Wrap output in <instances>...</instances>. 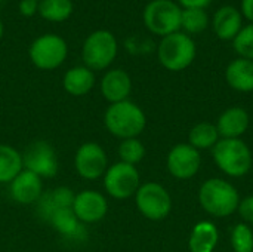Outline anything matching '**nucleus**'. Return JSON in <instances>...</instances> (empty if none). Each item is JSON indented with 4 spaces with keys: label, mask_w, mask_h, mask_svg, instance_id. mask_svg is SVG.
<instances>
[{
    "label": "nucleus",
    "mask_w": 253,
    "mask_h": 252,
    "mask_svg": "<svg viewBox=\"0 0 253 252\" xmlns=\"http://www.w3.org/2000/svg\"><path fill=\"white\" fill-rule=\"evenodd\" d=\"M104 125L107 131L119 140L138 138L147 126V116L138 104L126 100L107 107Z\"/></svg>",
    "instance_id": "nucleus-1"
},
{
    "label": "nucleus",
    "mask_w": 253,
    "mask_h": 252,
    "mask_svg": "<svg viewBox=\"0 0 253 252\" xmlns=\"http://www.w3.org/2000/svg\"><path fill=\"white\" fill-rule=\"evenodd\" d=\"M199 201L208 214L225 218L237 211L240 196L231 183L219 178H211L202 184L199 190Z\"/></svg>",
    "instance_id": "nucleus-2"
},
{
    "label": "nucleus",
    "mask_w": 253,
    "mask_h": 252,
    "mask_svg": "<svg viewBox=\"0 0 253 252\" xmlns=\"http://www.w3.org/2000/svg\"><path fill=\"white\" fill-rule=\"evenodd\" d=\"M216 166L228 177H243L252 168V151L240 138H222L213 147Z\"/></svg>",
    "instance_id": "nucleus-3"
},
{
    "label": "nucleus",
    "mask_w": 253,
    "mask_h": 252,
    "mask_svg": "<svg viewBox=\"0 0 253 252\" xmlns=\"http://www.w3.org/2000/svg\"><path fill=\"white\" fill-rule=\"evenodd\" d=\"M157 56L166 70L182 71L188 68L196 58V43L182 31L172 33L162 37L157 48Z\"/></svg>",
    "instance_id": "nucleus-4"
},
{
    "label": "nucleus",
    "mask_w": 253,
    "mask_h": 252,
    "mask_svg": "<svg viewBox=\"0 0 253 252\" xmlns=\"http://www.w3.org/2000/svg\"><path fill=\"white\" fill-rule=\"evenodd\" d=\"M119 52V43L111 31L96 30L87 36L82 48V58L92 71L105 70L113 64Z\"/></svg>",
    "instance_id": "nucleus-5"
},
{
    "label": "nucleus",
    "mask_w": 253,
    "mask_h": 252,
    "mask_svg": "<svg viewBox=\"0 0 253 252\" xmlns=\"http://www.w3.org/2000/svg\"><path fill=\"white\" fill-rule=\"evenodd\" d=\"M182 7L172 0H151L142 13L144 24L156 36L166 37L181 30Z\"/></svg>",
    "instance_id": "nucleus-6"
},
{
    "label": "nucleus",
    "mask_w": 253,
    "mask_h": 252,
    "mask_svg": "<svg viewBox=\"0 0 253 252\" xmlns=\"http://www.w3.org/2000/svg\"><path fill=\"white\" fill-rule=\"evenodd\" d=\"M102 184L110 198L125 201L135 196L141 186V177L136 166L125 162H116L108 166L102 177Z\"/></svg>",
    "instance_id": "nucleus-7"
},
{
    "label": "nucleus",
    "mask_w": 253,
    "mask_h": 252,
    "mask_svg": "<svg viewBox=\"0 0 253 252\" xmlns=\"http://www.w3.org/2000/svg\"><path fill=\"white\" fill-rule=\"evenodd\" d=\"M135 203L141 215L151 221H162L172 211V198L159 183L141 184L135 193Z\"/></svg>",
    "instance_id": "nucleus-8"
},
{
    "label": "nucleus",
    "mask_w": 253,
    "mask_h": 252,
    "mask_svg": "<svg viewBox=\"0 0 253 252\" xmlns=\"http://www.w3.org/2000/svg\"><path fill=\"white\" fill-rule=\"evenodd\" d=\"M28 55L37 68L49 71L64 64L68 55V46L61 36L43 34L31 43Z\"/></svg>",
    "instance_id": "nucleus-9"
},
{
    "label": "nucleus",
    "mask_w": 253,
    "mask_h": 252,
    "mask_svg": "<svg viewBox=\"0 0 253 252\" xmlns=\"http://www.w3.org/2000/svg\"><path fill=\"white\" fill-rule=\"evenodd\" d=\"M108 166V156L101 144L87 141L76 150L74 169L80 178L87 181L102 180Z\"/></svg>",
    "instance_id": "nucleus-10"
},
{
    "label": "nucleus",
    "mask_w": 253,
    "mask_h": 252,
    "mask_svg": "<svg viewBox=\"0 0 253 252\" xmlns=\"http://www.w3.org/2000/svg\"><path fill=\"white\" fill-rule=\"evenodd\" d=\"M24 169L39 175L42 180L56 177L59 160L55 149L47 141H34L22 153Z\"/></svg>",
    "instance_id": "nucleus-11"
},
{
    "label": "nucleus",
    "mask_w": 253,
    "mask_h": 252,
    "mask_svg": "<svg viewBox=\"0 0 253 252\" xmlns=\"http://www.w3.org/2000/svg\"><path fill=\"white\" fill-rule=\"evenodd\" d=\"M71 209L80 223L95 224L102 221L108 214V201L107 196L98 190H82L74 195Z\"/></svg>",
    "instance_id": "nucleus-12"
},
{
    "label": "nucleus",
    "mask_w": 253,
    "mask_h": 252,
    "mask_svg": "<svg viewBox=\"0 0 253 252\" xmlns=\"http://www.w3.org/2000/svg\"><path fill=\"white\" fill-rule=\"evenodd\" d=\"M200 151L190 144H176L168 154L166 166L172 177L178 180H190L200 169Z\"/></svg>",
    "instance_id": "nucleus-13"
},
{
    "label": "nucleus",
    "mask_w": 253,
    "mask_h": 252,
    "mask_svg": "<svg viewBox=\"0 0 253 252\" xmlns=\"http://www.w3.org/2000/svg\"><path fill=\"white\" fill-rule=\"evenodd\" d=\"M9 193L18 205H36L43 196V180L28 169H22L10 183Z\"/></svg>",
    "instance_id": "nucleus-14"
},
{
    "label": "nucleus",
    "mask_w": 253,
    "mask_h": 252,
    "mask_svg": "<svg viewBox=\"0 0 253 252\" xmlns=\"http://www.w3.org/2000/svg\"><path fill=\"white\" fill-rule=\"evenodd\" d=\"M99 91L102 98L110 104L126 101L132 92V79L122 68L108 70L101 79Z\"/></svg>",
    "instance_id": "nucleus-15"
},
{
    "label": "nucleus",
    "mask_w": 253,
    "mask_h": 252,
    "mask_svg": "<svg viewBox=\"0 0 253 252\" xmlns=\"http://www.w3.org/2000/svg\"><path fill=\"white\" fill-rule=\"evenodd\" d=\"M212 27L221 40H234L243 28V15L237 7L225 4L215 12Z\"/></svg>",
    "instance_id": "nucleus-16"
},
{
    "label": "nucleus",
    "mask_w": 253,
    "mask_h": 252,
    "mask_svg": "<svg viewBox=\"0 0 253 252\" xmlns=\"http://www.w3.org/2000/svg\"><path fill=\"white\" fill-rule=\"evenodd\" d=\"M47 223L53 227L55 232L62 235L67 239H74V241H82L86 239L87 232L83 223L77 220L71 208H59L55 209L49 218Z\"/></svg>",
    "instance_id": "nucleus-17"
},
{
    "label": "nucleus",
    "mask_w": 253,
    "mask_h": 252,
    "mask_svg": "<svg viewBox=\"0 0 253 252\" xmlns=\"http://www.w3.org/2000/svg\"><path fill=\"white\" fill-rule=\"evenodd\" d=\"M249 128V114L242 107L227 108L216 122V129L222 138H240Z\"/></svg>",
    "instance_id": "nucleus-18"
},
{
    "label": "nucleus",
    "mask_w": 253,
    "mask_h": 252,
    "mask_svg": "<svg viewBox=\"0 0 253 252\" xmlns=\"http://www.w3.org/2000/svg\"><path fill=\"white\" fill-rule=\"evenodd\" d=\"M62 86L71 97H84L95 86V73L86 65H77L65 71Z\"/></svg>",
    "instance_id": "nucleus-19"
},
{
    "label": "nucleus",
    "mask_w": 253,
    "mask_h": 252,
    "mask_svg": "<svg viewBox=\"0 0 253 252\" xmlns=\"http://www.w3.org/2000/svg\"><path fill=\"white\" fill-rule=\"evenodd\" d=\"M227 83L239 92L253 91V59L237 58L231 61L225 70Z\"/></svg>",
    "instance_id": "nucleus-20"
},
{
    "label": "nucleus",
    "mask_w": 253,
    "mask_h": 252,
    "mask_svg": "<svg viewBox=\"0 0 253 252\" xmlns=\"http://www.w3.org/2000/svg\"><path fill=\"white\" fill-rule=\"evenodd\" d=\"M74 201V193L71 189L65 186H59L47 193H43L40 201L36 203L37 205V212L40 218L47 221L49 215L59 208H71Z\"/></svg>",
    "instance_id": "nucleus-21"
},
{
    "label": "nucleus",
    "mask_w": 253,
    "mask_h": 252,
    "mask_svg": "<svg viewBox=\"0 0 253 252\" xmlns=\"http://www.w3.org/2000/svg\"><path fill=\"white\" fill-rule=\"evenodd\" d=\"M219 241V232L211 221L197 223L190 235L188 247L191 252H213Z\"/></svg>",
    "instance_id": "nucleus-22"
},
{
    "label": "nucleus",
    "mask_w": 253,
    "mask_h": 252,
    "mask_svg": "<svg viewBox=\"0 0 253 252\" xmlns=\"http://www.w3.org/2000/svg\"><path fill=\"white\" fill-rule=\"evenodd\" d=\"M22 169V153L9 144H0V184H9Z\"/></svg>",
    "instance_id": "nucleus-23"
},
{
    "label": "nucleus",
    "mask_w": 253,
    "mask_h": 252,
    "mask_svg": "<svg viewBox=\"0 0 253 252\" xmlns=\"http://www.w3.org/2000/svg\"><path fill=\"white\" fill-rule=\"evenodd\" d=\"M188 144L197 150L213 149L215 144L219 141V132L216 129V125L203 122L193 126L188 135Z\"/></svg>",
    "instance_id": "nucleus-24"
},
{
    "label": "nucleus",
    "mask_w": 253,
    "mask_h": 252,
    "mask_svg": "<svg viewBox=\"0 0 253 252\" xmlns=\"http://www.w3.org/2000/svg\"><path fill=\"white\" fill-rule=\"evenodd\" d=\"M42 18L50 22H62L73 13L71 0H40L39 10Z\"/></svg>",
    "instance_id": "nucleus-25"
},
{
    "label": "nucleus",
    "mask_w": 253,
    "mask_h": 252,
    "mask_svg": "<svg viewBox=\"0 0 253 252\" xmlns=\"http://www.w3.org/2000/svg\"><path fill=\"white\" fill-rule=\"evenodd\" d=\"M209 25V16L205 9H182L181 28L185 34H200Z\"/></svg>",
    "instance_id": "nucleus-26"
},
{
    "label": "nucleus",
    "mask_w": 253,
    "mask_h": 252,
    "mask_svg": "<svg viewBox=\"0 0 253 252\" xmlns=\"http://www.w3.org/2000/svg\"><path fill=\"white\" fill-rule=\"evenodd\" d=\"M117 153H119L120 162L136 166L145 157L147 150H145L144 143L139 138H127V140H122V143L119 144Z\"/></svg>",
    "instance_id": "nucleus-27"
},
{
    "label": "nucleus",
    "mask_w": 253,
    "mask_h": 252,
    "mask_svg": "<svg viewBox=\"0 0 253 252\" xmlns=\"http://www.w3.org/2000/svg\"><path fill=\"white\" fill-rule=\"evenodd\" d=\"M231 247L236 252H253V230L248 224L240 223L233 229Z\"/></svg>",
    "instance_id": "nucleus-28"
},
{
    "label": "nucleus",
    "mask_w": 253,
    "mask_h": 252,
    "mask_svg": "<svg viewBox=\"0 0 253 252\" xmlns=\"http://www.w3.org/2000/svg\"><path fill=\"white\" fill-rule=\"evenodd\" d=\"M233 46L240 58L253 59V24L240 30V33L233 40Z\"/></svg>",
    "instance_id": "nucleus-29"
},
{
    "label": "nucleus",
    "mask_w": 253,
    "mask_h": 252,
    "mask_svg": "<svg viewBox=\"0 0 253 252\" xmlns=\"http://www.w3.org/2000/svg\"><path fill=\"white\" fill-rule=\"evenodd\" d=\"M237 211H239L240 217H242L246 223L253 224V195L252 196L245 198L243 201H240Z\"/></svg>",
    "instance_id": "nucleus-30"
},
{
    "label": "nucleus",
    "mask_w": 253,
    "mask_h": 252,
    "mask_svg": "<svg viewBox=\"0 0 253 252\" xmlns=\"http://www.w3.org/2000/svg\"><path fill=\"white\" fill-rule=\"evenodd\" d=\"M39 10L37 0H21L19 1V13L24 16H33Z\"/></svg>",
    "instance_id": "nucleus-31"
},
{
    "label": "nucleus",
    "mask_w": 253,
    "mask_h": 252,
    "mask_svg": "<svg viewBox=\"0 0 253 252\" xmlns=\"http://www.w3.org/2000/svg\"><path fill=\"white\" fill-rule=\"evenodd\" d=\"M179 6L184 9H205L208 7L212 0H178Z\"/></svg>",
    "instance_id": "nucleus-32"
},
{
    "label": "nucleus",
    "mask_w": 253,
    "mask_h": 252,
    "mask_svg": "<svg viewBox=\"0 0 253 252\" xmlns=\"http://www.w3.org/2000/svg\"><path fill=\"white\" fill-rule=\"evenodd\" d=\"M242 15L253 24V0H242Z\"/></svg>",
    "instance_id": "nucleus-33"
},
{
    "label": "nucleus",
    "mask_w": 253,
    "mask_h": 252,
    "mask_svg": "<svg viewBox=\"0 0 253 252\" xmlns=\"http://www.w3.org/2000/svg\"><path fill=\"white\" fill-rule=\"evenodd\" d=\"M3 37V24H1V21H0V39Z\"/></svg>",
    "instance_id": "nucleus-34"
},
{
    "label": "nucleus",
    "mask_w": 253,
    "mask_h": 252,
    "mask_svg": "<svg viewBox=\"0 0 253 252\" xmlns=\"http://www.w3.org/2000/svg\"><path fill=\"white\" fill-rule=\"evenodd\" d=\"M0 3H1V0H0Z\"/></svg>",
    "instance_id": "nucleus-35"
},
{
    "label": "nucleus",
    "mask_w": 253,
    "mask_h": 252,
    "mask_svg": "<svg viewBox=\"0 0 253 252\" xmlns=\"http://www.w3.org/2000/svg\"><path fill=\"white\" fill-rule=\"evenodd\" d=\"M37 1H40V0H37Z\"/></svg>",
    "instance_id": "nucleus-36"
}]
</instances>
